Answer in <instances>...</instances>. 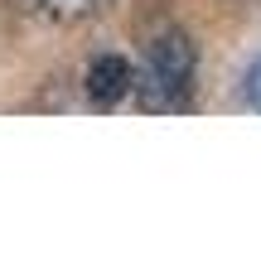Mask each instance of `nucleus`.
Masks as SVG:
<instances>
[{"label": "nucleus", "instance_id": "3", "mask_svg": "<svg viewBox=\"0 0 261 261\" xmlns=\"http://www.w3.org/2000/svg\"><path fill=\"white\" fill-rule=\"evenodd\" d=\"M15 5L44 19H83V15H97L107 0H15Z\"/></svg>", "mask_w": 261, "mask_h": 261}, {"label": "nucleus", "instance_id": "2", "mask_svg": "<svg viewBox=\"0 0 261 261\" xmlns=\"http://www.w3.org/2000/svg\"><path fill=\"white\" fill-rule=\"evenodd\" d=\"M130 87H136V73H130V63L121 54H102L87 63V97L97 107H116Z\"/></svg>", "mask_w": 261, "mask_h": 261}, {"label": "nucleus", "instance_id": "4", "mask_svg": "<svg viewBox=\"0 0 261 261\" xmlns=\"http://www.w3.org/2000/svg\"><path fill=\"white\" fill-rule=\"evenodd\" d=\"M247 97H256V102H261V58L247 68Z\"/></svg>", "mask_w": 261, "mask_h": 261}, {"label": "nucleus", "instance_id": "1", "mask_svg": "<svg viewBox=\"0 0 261 261\" xmlns=\"http://www.w3.org/2000/svg\"><path fill=\"white\" fill-rule=\"evenodd\" d=\"M194 68H198V54L184 29L155 34L145 48V63H140V77H136L140 107L145 112H179L194 92Z\"/></svg>", "mask_w": 261, "mask_h": 261}]
</instances>
